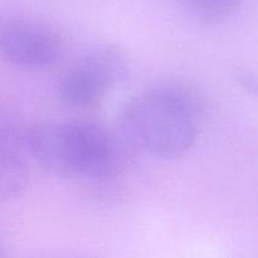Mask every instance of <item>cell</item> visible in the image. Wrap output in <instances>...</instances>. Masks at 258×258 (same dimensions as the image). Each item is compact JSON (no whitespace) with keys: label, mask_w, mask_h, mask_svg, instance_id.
Segmentation results:
<instances>
[{"label":"cell","mask_w":258,"mask_h":258,"mask_svg":"<svg viewBox=\"0 0 258 258\" xmlns=\"http://www.w3.org/2000/svg\"><path fill=\"white\" fill-rule=\"evenodd\" d=\"M25 145L44 170L63 179L110 178L120 163L113 136L91 122L44 123L28 134Z\"/></svg>","instance_id":"obj_1"},{"label":"cell","mask_w":258,"mask_h":258,"mask_svg":"<svg viewBox=\"0 0 258 258\" xmlns=\"http://www.w3.org/2000/svg\"><path fill=\"white\" fill-rule=\"evenodd\" d=\"M121 122L133 143L161 159L188 153L199 133V115L193 98L173 87L146 90L131 98Z\"/></svg>","instance_id":"obj_2"},{"label":"cell","mask_w":258,"mask_h":258,"mask_svg":"<svg viewBox=\"0 0 258 258\" xmlns=\"http://www.w3.org/2000/svg\"><path fill=\"white\" fill-rule=\"evenodd\" d=\"M126 77L127 62L122 53L113 47H97L60 76L58 98L70 107H95Z\"/></svg>","instance_id":"obj_3"},{"label":"cell","mask_w":258,"mask_h":258,"mask_svg":"<svg viewBox=\"0 0 258 258\" xmlns=\"http://www.w3.org/2000/svg\"><path fill=\"white\" fill-rule=\"evenodd\" d=\"M62 54V39L48 25L18 19L0 27V58L9 64L45 70L58 63Z\"/></svg>","instance_id":"obj_4"},{"label":"cell","mask_w":258,"mask_h":258,"mask_svg":"<svg viewBox=\"0 0 258 258\" xmlns=\"http://www.w3.org/2000/svg\"><path fill=\"white\" fill-rule=\"evenodd\" d=\"M20 136L0 123V203L19 197L29 181V164Z\"/></svg>","instance_id":"obj_5"},{"label":"cell","mask_w":258,"mask_h":258,"mask_svg":"<svg viewBox=\"0 0 258 258\" xmlns=\"http://www.w3.org/2000/svg\"><path fill=\"white\" fill-rule=\"evenodd\" d=\"M188 12L199 22L216 24L236 14L244 0H183Z\"/></svg>","instance_id":"obj_6"}]
</instances>
